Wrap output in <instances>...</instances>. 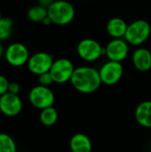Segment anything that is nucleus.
Returning a JSON list of instances; mask_svg holds the SVG:
<instances>
[{
  "instance_id": "nucleus-1",
  "label": "nucleus",
  "mask_w": 151,
  "mask_h": 152,
  "mask_svg": "<svg viewBox=\"0 0 151 152\" xmlns=\"http://www.w3.org/2000/svg\"><path fill=\"white\" fill-rule=\"evenodd\" d=\"M70 83L75 90L85 94L96 92L102 84L99 70L90 66L76 68Z\"/></svg>"
},
{
  "instance_id": "nucleus-2",
  "label": "nucleus",
  "mask_w": 151,
  "mask_h": 152,
  "mask_svg": "<svg viewBox=\"0 0 151 152\" xmlns=\"http://www.w3.org/2000/svg\"><path fill=\"white\" fill-rule=\"evenodd\" d=\"M47 12L53 24L59 26L69 24L76 15L74 5L66 0H54L47 7Z\"/></svg>"
},
{
  "instance_id": "nucleus-3",
  "label": "nucleus",
  "mask_w": 151,
  "mask_h": 152,
  "mask_svg": "<svg viewBox=\"0 0 151 152\" xmlns=\"http://www.w3.org/2000/svg\"><path fill=\"white\" fill-rule=\"evenodd\" d=\"M150 33V22L146 20L139 19L128 24L124 38L131 45L141 46L149 39Z\"/></svg>"
},
{
  "instance_id": "nucleus-4",
  "label": "nucleus",
  "mask_w": 151,
  "mask_h": 152,
  "mask_svg": "<svg viewBox=\"0 0 151 152\" xmlns=\"http://www.w3.org/2000/svg\"><path fill=\"white\" fill-rule=\"evenodd\" d=\"M28 101L33 107L41 110L53 106L55 95L49 86L37 85L30 89L28 93Z\"/></svg>"
},
{
  "instance_id": "nucleus-5",
  "label": "nucleus",
  "mask_w": 151,
  "mask_h": 152,
  "mask_svg": "<svg viewBox=\"0 0 151 152\" xmlns=\"http://www.w3.org/2000/svg\"><path fill=\"white\" fill-rule=\"evenodd\" d=\"M77 53L79 58L87 62H93L105 55V47L93 38H85L81 40L77 46Z\"/></svg>"
},
{
  "instance_id": "nucleus-6",
  "label": "nucleus",
  "mask_w": 151,
  "mask_h": 152,
  "mask_svg": "<svg viewBox=\"0 0 151 152\" xmlns=\"http://www.w3.org/2000/svg\"><path fill=\"white\" fill-rule=\"evenodd\" d=\"M73 62L67 58H60L55 60L50 69V74L56 84H65L70 82L75 70Z\"/></svg>"
},
{
  "instance_id": "nucleus-7",
  "label": "nucleus",
  "mask_w": 151,
  "mask_h": 152,
  "mask_svg": "<svg viewBox=\"0 0 151 152\" xmlns=\"http://www.w3.org/2000/svg\"><path fill=\"white\" fill-rule=\"evenodd\" d=\"M99 73L103 85L114 86L121 80L124 74V67L122 62L109 60L101 65Z\"/></svg>"
},
{
  "instance_id": "nucleus-8",
  "label": "nucleus",
  "mask_w": 151,
  "mask_h": 152,
  "mask_svg": "<svg viewBox=\"0 0 151 152\" xmlns=\"http://www.w3.org/2000/svg\"><path fill=\"white\" fill-rule=\"evenodd\" d=\"M29 52L25 45L15 42L9 45L4 52V58L7 63L12 67H21L27 64L29 59Z\"/></svg>"
},
{
  "instance_id": "nucleus-9",
  "label": "nucleus",
  "mask_w": 151,
  "mask_h": 152,
  "mask_svg": "<svg viewBox=\"0 0 151 152\" xmlns=\"http://www.w3.org/2000/svg\"><path fill=\"white\" fill-rule=\"evenodd\" d=\"M53 61L54 60L52 54L45 52H38L29 56L27 67L32 74L39 76L49 72Z\"/></svg>"
},
{
  "instance_id": "nucleus-10",
  "label": "nucleus",
  "mask_w": 151,
  "mask_h": 152,
  "mask_svg": "<svg viewBox=\"0 0 151 152\" xmlns=\"http://www.w3.org/2000/svg\"><path fill=\"white\" fill-rule=\"evenodd\" d=\"M129 54V44L125 38H112L105 47V55L109 61L122 62Z\"/></svg>"
},
{
  "instance_id": "nucleus-11",
  "label": "nucleus",
  "mask_w": 151,
  "mask_h": 152,
  "mask_svg": "<svg viewBox=\"0 0 151 152\" xmlns=\"http://www.w3.org/2000/svg\"><path fill=\"white\" fill-rule=\"evenodd\" d=\"M22 101L18 94L9 92L0 96V112L7 117H15L22 110Z\"/></svg>"
},
{
  "instance_id": "nucleus-12",
  "label": "nucleus",
  "mask_w": 151,
  "mask_h": 152,
  "mask_svg": "<svg viewBox=\"0 0 151 152\" xmlns=\"http://www.w3.org/2000/svg\"><path fill=\"white\" fill-rule=\"evenodd\" d=\"M133 67L140 72H147L151 69V52L148 48L138 47L132 55Z\"/></svg>"
},
{
  "instance_id": "nucleus-13",
  "label": "nucleus",
  "mask_w": 151,
  "mask_h": 152,
  "mask_svg": "<svg viewBox=\"0 0 151 152\" xmlns=\"http://www.w3.org/2000/svg\"><path fill=\"white\" fill-rule=\"evenodd\" d=\"M71 152H92L93 143L91 139L85 134H75L69 141Z\"/></svg>"
},
{
  "instance_id": "nucleus-14",
  "label": "nucleus",
  "mask_w": 151,
  "mask_h": 152,
  "mask_svg": "<svg viewBox=\"0 0 151 152\" xmlns=\"http://www.w3.org/2000/svg\"><path fill=\"white\" fill-rule=\"evenodd\" d=\"M134 117L140 126L151 128V101L141 102L135 109Z\"/></svg>"
},
{
  "instance_id": "nucleus-15",
  "label": "nucleus",
  "mask_w": 151,
  "mask_h": 152,
  "mask_svg": "<svg viewBox=\"0 0 151 152\" xmlns=\"http://www.w3.org/2000/svg\"><path fill=\"white\" fill-rule=\"evenodd\" d=\"M127 26L128 24L125 20L119 17H114L108 21L106 30L112 38H124Z\"/></svg>"
},
{
  "instance_id": "nucleus-16",
  "label": "nucleus",
  "mask_w": 151,
  "mask_h": 152,
  "mask_svg": "<svg viewBox=\"0 0 151 152\" xmlns=\"http://www.w3.org/2000/svg\"><path fill=\"white\" fill-rule=\"evenodd\" d=\"M59 118V114L57 110L52 106L41 110L39 114V120L42 125L44 126H54Z\"/></svg>"
},
{
  "instance_id": "nucleus-17",
  "label": "nucleus",
  "mask_w": 151,
  "mask_h": 152,
  "mask_svg": "<svg viewBox=\"0 0 151 152\" xmlns=\"http://www.w3.org/2000/svg\"><path fill=\"white\" fill-rule=\"evenodd\" d=\"M28 18L32 22H43V20L48 16L47 8L41 5L36 4L34 6H31L28 11Z\"/></svg>"
},
{
  "instance_id": "nucleus-18",
  "label": "nucleus",
  "mask_w": 151,
  "mask_h": 152,
  "mask_svg": "<svg viewBox=\"0 0 151 152\" xmlns=\"http://www.w3.org/2000/svg\"><path fill=\"white\" fill-rule=\"evenodd\" d=\"M0 152H17L13 138L4 133H0Z\"/></svg>"
},
{
  "instance_id": "nucleus-19",
  "label": "nucleus",
  "mask_w": 151,
  "mask_h": 152,
  "mask_svg": "<svg viewBox=\"0 0 151 152\" xmlns=\"http://www.w3.org/2000/svg\"><path fill=\"white\" fill-rule=\"evenodd\" d=\"M13 28V21L10 18L0 19V41L7 40L12 33Z\"/></svg>"
},
{
  "instance_id": "nucleus-20",
  "label": "nucleus",
  "mask_w": 151,
  "mask_h": 152,
  "mask_svg": "<svg viewBox=\"0 0 151 152\" xmlns=\"http://www.w3.org/2000/svg\"><path fill=\"white\" fill-rule=\"evenodd\" d=\"M53 82V79L50 74V72H46L38 76V85L44 86H50Z\"/></svg>"
},
{
  "instance_id": "nucleus-21",
  "label": "nucleus",
  "mask_w": 151,
  "mask_h": 152,
  "mask_svg": "<svg viewBox=\"0 0 151 152\" xmlns=\"http://www.w3.org/2000/svg\"><path fill=\"white\" fill-rule=\"evenodd\" d=\"M9 84L10 82L8 81V79L4 76L0 75V96L8 92Z\"/></svg>"
},
{
  "instance_id": "nucleus-22",
  "label": "nucleus",
  "mask_w": 151,
  "mask_h": 152,
  "mask_svg": "<svg viewBox=\"0 0 151 152\" xmlns=\"http://www.w3.org/2000/svg\"><path fill=\"white\" fill-rule=\"evenodd\" d=\"M20 91V86L17 82H10L9 87H8V92L13 94H19Z\"/></svg>"
},
{
  "instance_id": "nucleus-23",
  "label": "nucleus",
  "mask_w": 151,
  "mask_h": 152,
  "mask_svg": "<svg viewBox=\"0 0 151 152\" xmlns=\"http://www.w3.org/2000/svg\"><path fill=\"white\" fill-rule=\"evenodd\" d=\"M54 0H39V4L44 6V7H48Z\"/></svg>"
},
{
  "instance_id": "nucleus-24",
  "label": "nucleus",
  "mask_w": 151,
  "mask_h": 152,
  "mask_svg": "<svg viewBox=\"0 0 151 152\" xmlns=\"http://www.w3.org/2000/svg\"><path fill=\"white\" fill-rule=\"evenodd\" d=\"M44 25H45V26H49V25H51V24H53V22H52V20H51V19L47 16L44 20H43V22H42Z\"/></svg>"
},
{
  "instance_id": "nucleus-25",
  "label": "nucleus",
  "mask_w": 151,
  "mask_h": 152,
  "mask_svg": "<svg viewBox=\"0 0 151 152\" xmlns=\"http://www.w3.org/2000/svg\"><path fill=\"white\" fill-rule=\"evenodd\" d=\"M4 52H5V50L4 49V46L2 45V44H0V58L3 55H4Z\"/></svg>"
},
{
  "instance_id": "nucleus-26",
  "label": "nucleus",
  "mask_w": 151,
  "mask_h": 152,
  "mask_svg": "<svg viewBox=\"0 0 151 152\" xmlns=\"http://www.w3.org/2000/svg\"><path fill=\"white\" fill-rule=\"evenodd\" d=\"M2 18V15H1V12H0V19Z\"/></svg>"
},
{
  "instance_id": "nucleus-27",
  "label": "nucleus",
  "mask_w": 151,
  "mask_h": 152,
  "mask_svg": "<svg viewBox=\"0 0 151 152\" xmlns=\"http://www.w3.org/2000/svg\"><path fill=\"white\" fill-rule=\"evenodd\" d=\"M83 1H85V0H83Z\"/></svg>"
}]
</instances>
